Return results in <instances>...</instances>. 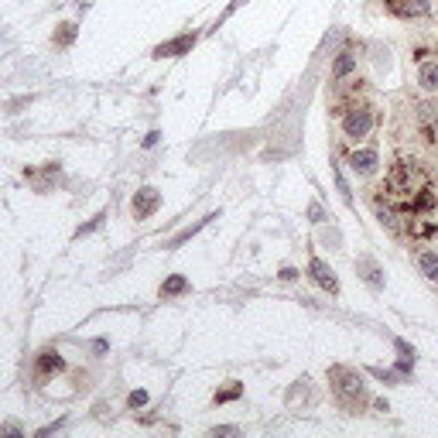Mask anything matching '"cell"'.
<instances>
[{"label":"cell","instance_id":"7c38bea8","mask_svg":"<svg viewBox=\"0 0 438 438\" xmlns=\"http://www.w3.org/2000/svg\"><path fill=\"white\" fill-rule=\"evenodd\" d=\"M52 370H62V360H58V353H52V349H45L38 356V377H45V373H52Z\"/></svg>","mask_w":438,"mask_h":438},{"label":"cell","instance_id":"7a4b0ae2","mask_svg":"<svg viewBox=\"0 0 438 438\" xmlns=\"http://www.w3.org/2000/svg\"><path fill=\"white\" fill-rule=\"evenodd\" d=\"M332 390L339 394V400H346V404H353V400H363L366 398V387H363L360 373H353V370H346V366H336L332 370Z\"/></svg>","mask_w":438,"mask_h":438},{"label":"cell","instance_id":"8fae6325","mask_svg":"<svg viewBox=\"0 0 438 438\" xmlns=\"http://www.w3.org/2000/svg\"><path fill=\"white\" fill-rule=\"evenodd\" d=\"M192 35H185V38H175V41H168V45H161V48H158V52H154V55L158 58H168V55H182V52H189L192 48Z\"/></svg>","mask_w":438,"mask_h":438},{"label":"cell","instance_id":"277c9868","mask_svg":"<svg viewBox=\"0 0 438 438\" xmlns=\"http://www.w3.org/2000/svg\"><path fill=\"white\" fill-rule=\"evenodd\" d=\"M415 120H418V131L428 137V141H438V96H425L415 110Z\"/></svg>","mask_w":438,"mask_h":438},{"label":"cell","instance_id":"30bf717a","mask_svg":"<svg viewBox=\"0 0 438 438\" xmlns=\"http://www.w3.org/2000/svg\"><path fill=\"white\" fill-rule=\"evenodd\" d=\"M349 72H356V55H353V52H343V55L336 58V65H332V79L343 82Z\"/></svg>","mask_w":438,"mask_h":438},{"label":"cell","instance_id":"52a82bcc","mask_svg":"<svg viewBox=\"0 0 438 438\" xmlns=\"http://www.w3.org/2000/svg\"><path fill=\"white\" fill-rule=\"evenodd\" d=\"M161 206V195L154 189H141L137 195H133V219H148V216H154V209Z\"/></svg>","mask_w":438,"mask_h":438},{"label":"cell","instance_id":"d6986e66","mask_svg":"<svg viewBox=\"0 0 438 438\" xmlns=\"http://www.w3.org/2000/svg\"><path fill=\"white\" fill-rule=\"evenodd\" d=\"M281 278H285V281H295V278H298V270H295V267H281Z\"/></svg>","mask_w":438,"mask_h":438},{"label":"cell","instance_id":"6da1fadb","mask_svg":"<svg viewBox=\"0 0 438 438\" xmlns=\"http://www.w3.org/2000/svg\"><path fill=\"white\" fill-rule=\"evenodd\" d=\"M373 127H377V114H373V106L363 103V99L349 103L343 110V116H339V133H343L349 144H363V141L373 133Z\"/></svg>","mask_w":438,"mask_h":438},{"label":"cell","instance_id":"ac0fdd59","mask_svg":"<svg viewBox=\"0 0 438 438\" xmlns=\"http://www.w3.org/2000/svg\"><path fill=\"white\" fill-rule=\"evenodd\" d=\"M308 216H312V223H322V206H312Z\"/></svg>","mask_w":438,"mask_h":438},{"label":"cell","instance_id":"5bb4252c","mask_svg":"<svg viewBox=\"0 0 438 438\" xmlns=\"http://www.w3.org/2000/svg\"><path fill=\"white\" fill-rule=\"evenodd\" d=\"M182 291H189V281L182 278V274H175V278H168L165 285H161V295L168 298V295H182Z\"/></svg>","mask_w":438,"mask_h":438},{"label":"cell","instance_id":"9c48e42d","mask_svg":"<svg viewBox=\"0 0 438 438\" xmlns=\"http://www.w3.org/2000/svg\"><path fill=\"white\" fill-rule=\"evenodd\" d=\"M387 11L398 14V18H411V14H421L425 4L421 0H387Z\"/></svg>","mask_w":438,"mask_h":438},{"label":"cell","instance_id":"ba28073f","mask_svg":"<svg viewBox=\"0 0 438 438\" xmlns=\"http://www.w3.org/2000/svg\"><path fill=\"white\" fill-rule=\"evenodd\" d=\"M415 264H418V270L425 274V281H432V285H438V250H418L415 253Z\"/></svg>","mask_w":438,"mask_h":438},{"label":"cell","instance_id":"4fadbf2b","mask_svg":"<svg viewBox=\"0 0 438 438\" xmlns=\"http://www.w3.org/2000/svg\"><path fill=\"white\" fill-rule=\"evenodd\" d=\"M356 267H360L363 278H366V281H370L373 288H383V278H380V270H377V264H373V261H366V257H363Z\"/></svg>","mask_w":438,"mask_h":438},{"label":"cell","instance_id":"9a60e30c","mask_svg":"<svg viewBox=\"0 0 438 438\" xmlns=\"http://www.w3.org/2000/svg\"><path fill=\"white\" fill-rule=\"evenodd\" d=\"M55 41H58V45H72V41H76V24H62V28H58V35H55Z\"/></svg>","mask_w":438,"mask_h":438},{"label":"cell","instance_id":"8992f818","mask_svg":"<svg viewBox=\"0 0 438 438\" xmlns=\"http://www.w3.org/2000/svg\"><path fill=\"white\" fill-rule=\"evenodd\" d=\"M308 274H312V281L319 288H325L329 295H339V281H336V274H332V267L319 261V257H312V264H308Z\"/></svg>","mask_w":438,"mask_h":438},{"label":"cell","instance_id":"3957f363","mask_svg":"<svg viewBox=\"0 0 438 438\" xmlns=\"http://www.w3.org/2000/svg\"><path fill=\"white\" fill-rule=\"evenodd\" d=\"M349 172L356 175V178H373L377 168H380V151L377 148H360V144H353V151H349Z\"/></svg>","mask_w":438,"mask_h":438},{"label":"cell","instance_id":"5b68a950","mask_svg":"<svg viewBox=\"0 0 438 438\" xmlns=\"http://www.w3.org/2000/svg\"><path fill=\"white\" fill-rule=\"evenodd\" d=\"M415 82L425 96H438V58H418Z\"/></svg>","mask_w":438,"mask_h":438},{"label":"cell","instance_id":"2e32d148","mask_svg":"<svg viewBox=\"0 0 438 438\" xmlns=\"http://www.w3.org/2000/svg\"><path fill=\"white\" fill-rule=\"evenodd\" d=\"M240 390H243V387H240V383H229L226 390H219V394H216V400H219V404H223V400H233V398H240Z\"/></svg>","mask_w":438,"mask_h":438},{"label":"cell","instance_id":"e0dca14e","mask_svg":"<svg viewBox=\"0 0 438 438\" xmlns=\"http://www.w3.org/2000/svg\"><path fill=\"white\" fill-rule=\"evenodd\" d=\"M141 404H148V394H144V390L131 394V407H141Z\"/></svg>","mask_w":438,"mask_h":438}]
</instances>
